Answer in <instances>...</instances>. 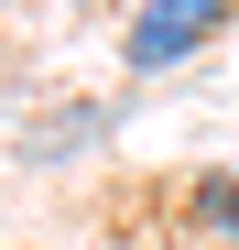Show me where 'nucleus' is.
Returning a JSON list of instances; mask_svg holds the SVG:
<instances>
[{"label":"nucleus","instance_id":"f257e3e1","mask_svg":"<svg viewBox=\"0 0 239 250\" xmlns=\"http://www.w3.org/2000/svg\"><path fill=\"white\" fill-rule=\"evenodd\" d=\"M228 11H239V0H141V11H131V76H163L185 55H207L228 33Z\"/></svg>","mask_w":239,"mask_h":250},{"label":"nucleus","instance_id":"f03ea898","mask_svg":"<svg viewBox=\"0 0 239 250\" xmlns=\"http://www.w3.org/2000/svg\"><path fill=\"white\" fill-rule=\"evenodd\" d=\"M185 218L207 229V239H228V250H239V174H196V196H185Z\"/></svg>","mask_w":239,"mask_h":250}]
</instances>
